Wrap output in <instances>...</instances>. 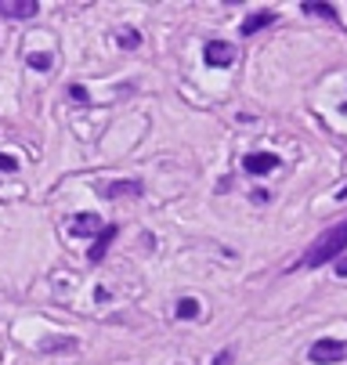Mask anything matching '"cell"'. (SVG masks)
Segmentation results:
<instances>
[{
    "instance_id": "obj_17",
    "label": "cell",
    "mask_w": 347,
    "mask_h": 365,
    "mask_svg": "<svg viewBox=\"0 0 347 365\" xmlns=\"http://www.w3.org/2000/svg\"><path fill=\"white\" fill-rule=\"evenodd\" d=\"M336 275H343V279H347V260H340V264H336Z\"/></svg>"
},
{
    "instance_id": "obj_7",
    "label": "cell",
    "mask_w": 347,
    "mask_h": 365,
    "mask_svg": "<svg viewBox=\"0 0 347 365\" xmlns=\"http://www.w3.org/2000/svg\"><path fill=\"white\" fill-rule=\"evenodd\" d=\"M40 11L36 0H0V15H8V19H33Z\"/></svg>"
},
{
    "instance_id": "obj_13",
    "label": "cell",
    "mask_w": 347,
    "mask_h": 365,
    "mask_svg": "<svg viewBox=\"0 0 347 365\" xmlns=\"http://www.w3.org/2000/svg\"><path fill=\"white\" fill-rule=\"evenodd\" d=\"M0 170H19V160H15V155H8V152H0Z\"/></svg>"
},
{
    "instance_id": "obj_2",
    "label": "cell",
    "mask_w": 347,
    "mask_h": 365,
    "mask_svg": "<svg viewBox=\"0 0 347 365\" xmlns=\"http://www.w3.org/2000/svg\"><path fill=\"white\" fill-rule=\"evenodd\" d=\"M308 358L315 365H336V361H347V340H333V336H322L308 347Z\"/></svg>"
},
{
    "instance_id": "obj_16",
    "label": "cell",
    "mask_w": 347,
    "mask_h": 365,
    "mask_svg": "<svg viewBox=\"0 0 347 365\" xmlns=\"http://www.w3.org/2000/svg\"><path fill=\"white\" fill-rule=\"evenodd\" d=\"M235 361V351H221L217 358H214V365H232Z\"/></svg>"
},
{
    "instance_id": "obj_1",
    "label": "cell",
    "mask_w": 347,
    "mask_h": 365,
    "mask_svg": "<svg viewBox=\"0 0 347 365\" xmlns=\"http://www.w3.org/2000/svg\"><path fill=\"white\" fill-rule=\"evenodd\" d=\"M343 250H347V221L333 225L329 232H322V235L308 246L301 268H322V264H329V260H336Z\"/></svg>"
},
{
    "instance_id": "obj_4",
    "label": "cell",
    "mask_w": 347,
    "mask_h": 365,
    "mask_svg": "<svg viewBox=\"0 0 347 365\" xmlns=\"http://www.w3.org/2000/svg\"><path fill=\"white\" fill-rule=\"evenodd\" d=\"M242 170L254 174V178L271 174V170H279V155H271V152H250V155L242 160Z\"/></svg>"
},
{
    "instance_id": "obj_3",
    "label": "cell",
    "mask_w": 347,
    "mask_h": 365,
    "mask_svg": "<svg viewBox=\"0 0 347 365\" xmlns=\"http://www.w3.org/2000/svg\"><path fill=\"white\" fill-rule=\"evenodd\" d=\"M203 58H207V66L224 69V66L235 62V43H228V40H210V43L203 47Z\"/></svg>"
},
{
    "instance_id": "obj_12",
    "label": "cell",
    "mask_w": 347,
    "mask_h": 365,
    "mask_svg": "<svg viewBox=\"0 0 347 365\" xmlns=\"http://www.w3.org/2000/svg\"><path fill=\"white\" fill-rule=\"evenodd\" d=\"M308 15H318V19H336V11H333V4H311V0H308V4H301Z\"/></svg>"
},
{
    "instance_id": "obj_9",
    "label": "cell",
    "mask_w": 347,
    "mask_h": 365,
    "mask_svg": "<svg viewBox=\"0 0 347 365\" xmlns=\"http://www.w3.org/2000/svg\"><path fill=\"white\" fill-rule=\"evenodd\" d=\"M98 192H102L105 199H120V195H141V181H109V185H102V188H98Z\"/></svg>"
},
{
    "instance_id": "obj_8",
    "label": "cell",
    "mask_w": 347,
    "mask_h": 365,
    "mask_svg": "<svg viewBox=\"0 0 347 365\" xmlns=\"http://www.w3.org/2000/svg\"><path fill=\"white\" fill-rule=\"evenodd\" d=\"M275 19H279V15H275L271 8H264V11H254L250 19H242V36H254V33L268 29V26H271Z\"/></svg>"
},
{
    "instance_id": "obj_14",
    "label": "cell",
    "mask_w": 347,
    "mask_h": 365,
    "mask_svg": "<svg viewBox=\"0 0 347 365\" xmlns=\"http://www.w3.org/2000/svg\"><path fill=\"white\" fill-rule=\"evenodd\" d=\"M29 66L33 69H51V55H29Z\"/></svg>"
},
{
    "instance_id": "obj_10",
    "label": "cell",
    "mask_w": 347,
    "mask_h": 365,
    "mask_svg": "<svg viewBox=\"0 0 347 365\" xmlns=\"http://www.w3.org/2000/svg\"><path fill=\"white\" fill-rule=\"evenodd\" d=\"M177 319H181V322L200 319V300H195V297H181V300H177Z\"/></svg>"
},
{
    "instance_id": "obj_15",
    "label": "cell",
    "mask_w": 347,
    "mask_h": 365,
    "mask_svg": "<svg viewBox=\"0 0 347 365\" xmlns=\"http://www.w3.org/2000/svg\"><path fill=\"white\" fill-rule=\"evenodd\" d=\"M69 94H73V101H80V106H90V98H87V91H83L80 83H73V87H69Z\"/></svg>"
},
{
    "instance_id": "obj_6",
    "label": "cell",
    "mask_w": 347,
    "mask_h": 365,
    "mask_svg": "<svg viewBox=\"0 0 347 365\" xmlns=\"http://www.w3.org/2000/svg\"><path fill=\"white\" fill-rule=\"evenodd\" d=\"M116 235H120V228H116V225H105V228H102V235L94 239V246H90V253H87V260H90V264H102Z\"/></svg>"
},
{
    "instance_id": "obj_5",
    "label": "cell",
    "mask_w": 347,
    "mask_h": 365,
    "mask_svg": "<svg viewBox=\"0 0 347 365\" xmlns=\"http://www.w3.org/2000/svg\"><path fill=\"white\" fill-rule=\"evenodd\" d=\"M102 228H105V221L98 217V214H76V217L69 221V235H76V239L102 235Z\"/></svg>"
},
{
    "instance_id": "obj_11",
    "label": "cell",
    "mask_w": 347,
    "mask_h": 365,
    "mask_svg": "<svg viewBox=\"0 0 347 365\" xmlns=\"http://www.w3.org/2000/svg\"><path fill=\"white\" fill-rule=\"evenodd\" d=\"M116 40H120V47L134 51V47L141 43V33H138V29H120V33H116Z\"/></svg>"
}]
</instances>
